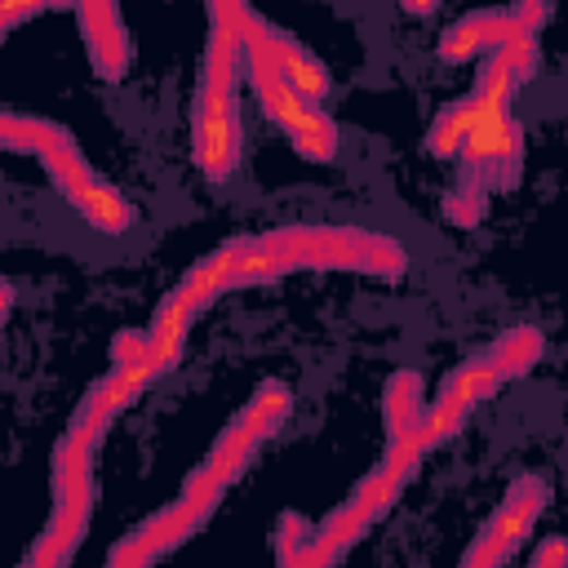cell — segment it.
Wrapping results in <instances>:
<instances>
[{
	"mask_svg": "<svg viewBox=\"0 0 568 568\" xmlns=\"http://www.w3.org/2000/svg\"><path fill=\"white\" fill-rule=\"evenodd\" d=\"M280 76H289V81H294L303 94H311V98H324V94H329L324 71H320L311 58H303L298 49H289V45L280 49Z\"/></svg>",
	"mask_w": 568,
	"mask_h": 568,
	"instance_id": "1",
	"label": "cell"
}]
</instances>
